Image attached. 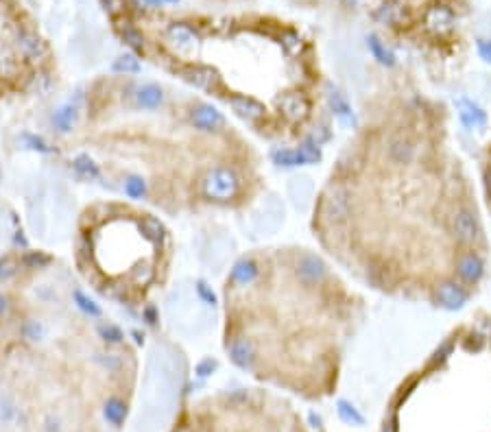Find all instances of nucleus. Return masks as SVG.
Wrapping results in <instances>:
<instances>
[{"label":"nucleus","instance_id":"1","mask_svg":"<svg viewBox=\"0 0 491 432\" xmlns=\"http://www.w3.org/2000/svg\"><path fill=\"white\" fill-rule=\"evenodd\" d=\"M315 229L371 291L467 308L491 280V236L450 105L408 75L371 89L315 203Z\"/></svg>","mask_w":491,"mask_h":432},{"label":"nucleus","instance_id":"2","mask_svg":"<svg viewBox=\"0 0 491 432\" xmlns=\"http://www.w3.org/2000/svg\"><path fill=\"white\" fill-rule=\"evenodd\" d=\"M393 419L424 428L491 432V312L476 308L441 336L393 395Z\"/></svg>","mask_w":491,"mask_h":432},{"label":"nucleus","instance_id":"3","mask_svg":"<svg viewBox=\"0 0 491 432\" xmlns=\"http://www.w3.org/2000/svg\"><path fill=\"white\" fill-rule=\"evenodd\" d=\"M201 190L212 201H234L243 190V177L229 166H214L201 179Z\"/></svg>","mask_w":491,"mask_h":432},{"label":"nucleus","instance_id":"4","mask_svg":"<svg viewBox=\"0 0 491 432\" xmlns=\"http://www.w3.org/2000/svg\"><path fill=\"white\" fill-rule=\"evenodd\" d=\"M478 190L485 214L491 223V120H489V131L483 142V149L478 155Z\"/></svg>","mask_w":491,"mask_h":432},{"label":"nucleus","instance_id":"5","mask_svg":"<svg viewBox=\"0 0 491 432\" xmlns=\"http://www.w3.org/2000/svg\"><path fill=\"white\" fill-rule=\"evenodd\" d=\"M227 354H229V360L239 369L253 371L258 367L256 345H253V340L249 336H245V334H239V336L232 338V343L227 345Z\"/></svg>","mask_w":491,"mask_h":432},{"label":"nucleus","instance_id":"6","mask_svg":"<svg viewBox=\"0 0 491 432\" xmlns=\"http://www.w3.org/2000/svg\"><path fill=\"white\" fill-rule=\"evenodd\" d=\"M181 77L192 87L206 89V92H216V89H221L223 85V77L218 75L216 68H210V66H199V64L188 66L181 70Z\"/></svg>","mask_w":491,"mask_h":432},{"label":"nucleus","instance_id":"7","mask_svg":"<svg viewBox=\"0 0 491 432\" xmlns=\"http://www.w3.org/2000/svg\"><path fill=\"white\" fill-rule=\"evenodd\" d=\"M190 122L197 131H204V134H218L225 127V116L216 110L214 105L201 103L192 107L190 112Z\"/></svg>","mask_w":491,"mask_h":432},{"label":"nucleus","instance_id":"8","mask_svg":"<svg viewBox=\"0 0 491 432\" xmlns=\"http://www.w3.org/2000/svg\"><path fill=\"white\" fill-rule=\"evenodd\" d=\"M258 275H260V258L258 256H245L232 266L229 282L241 291V288H247V286H251L253 282H256Z\"/></svg>","mask_w":491,"mask_h":432},{"label":"nucleus","instance_id":"9","mask_svg":"<svg viewBox=\"0 0 491 432\" xmlns=\"http://www.w3.org/2000/svg\"><path fill=\"white\" fill-rule=\"evenodd\" d=\"M232 249H234V245H232L229 238L216 236V238L210 240V245L206 247L201 258L212 268V271H221V268L225 266V262L229 260V256H232Z\"/></svg>","mask_w":491,"mask_h":432},{"label":"nucleus","instance_id":"10","mask_svg":"<svg viewBox=\"0 0 491 432\" xmlns=\"http://www.w3.org/2000/svg\"><path fill=\"white\" fill-rule=\"evenodd\" d=\"M166 40L179 50V52H192L199 42H201V38L188 27V24H171L166 29Z\"/></svg>","mask_w":491,"mask_h":432},{"label":"nucleus","instance_id":"11","mask_svg":"<svg viewBox=\"0 0 491 432\" xmlns=\"http://www.w3.org/2000/svg\"><path fill=\"white\" fill-rule=\"evenodd\" d=\"M164 103V89L155 83H147L136 89V105L140 110H157Z\"/></svg>","mask_w":491,"mask_h":432},{"label":"nucleus","instance_id":"12","mask_svg":"<svg viewBox=\"0 0 491 432\" xmlns=\"http://www.w3.org/2000/svg\"><path fill=\"white\" fill-rule=\"evenodd\" d=\"M77 116H79L77 105L75 103H66V105L59 107V110L52 112L50 122H52V127L57 129L59 134H70L72 127H75V122H77Z\"/></svg>","mask_w":491,"mask_h":432},{"label":"nucleus","instance_id":"13","mask_svg":"<svg viewBox=\"0 0 491 432\" xmlns=\"http://www.w3.org/2000/svg\"><path fill=\"white\" fill-rule=\"evenodd\" d=\"M138 227H140L142 236L147 238L149 243H153V245L162 243V240H164V233H166V229H164L162 221L155 219V216H144V219L138 223Z\"/></svg>","mask_w":491,"mask_h":432},{"label":"nucleus","instance_id":"14","mask_svg":"<svg viewBox=\"0 0 491 432\" xmlns=\"http://www.w3.org/2000/svg\"><path fill=\"white\" fill-rule=\"evenodd\" d=\"M72 168H75V173L83 179H90V182H94V179H101V168L97 161L90 157V155H77L75 159H72Z\"/></svg>","mask_w":491,"mask_h":432},{"label":"nucleus","instance_id":"15","mask_svg":"<svg viewBox=\"0 0 491 432\" xmlns=\"http://www.w3.org/2000/svg\"><path fill=\"white\" fill-rule=\"evenodd\" d=\"M103 417L112 426H120L127 417V404L118 398H109L103 406Z\"/></svg>","mask_w":491,"mask_h":432},{"label":"nucleus","instance_id":"16","mask_svg":"<svg viewBox=\"0 0 491 432\" xmlns=\"http://www.w3.org/2000/svg\"><path fill=\"white\" fill-rule=\"evenodd\" d=\"M72 301H75V305L77 308L83 312V315H87V317H92V319H99L101 315H103V310H101V305L90 297V295H85L83 291H72Z\"/></svg>","mask_w":491,"mask_h":432},{"label":"nucleus","instance_id":"17","mask_svg":"<svg viewBox=\"0 0 491 432\" xmlns=\"http://www.w3.org/2000/svg\"><path fill=\"white\" fill-rule=\"evenodd\" d=\"M17 44H20L22 52L29 57H40L44 52V46H42V40L38 35H33L29 31H20L17 33Z\"/></svg>","mask_w":491,"mask_h":432},{"label":"nucleus","instance_id":"18","mask_svg":"<svg viewBox=\"0 0 491 432\" xmlns=\"http://www.w3.org/2000/svg\"><path fill=\"white\" fill-rule=\"evenodd\" d=\"M140 70V59H136V55H131V52H124L112 64V72H118V75H138Z\"/></svg>","mask_w":491,"mask_h":432},{"label":"nucleus","instance_id":"19","mask_svg":"<svg viewBox=\"0 0 491 432\" xmlns=\"http://www.w3.org/2000/svg\"><path fill=\"white\" fill-rule=\"evenodd\" d=\"M124 194L136 201L144 199V196H147V182H144V177H140V175L124 177Z\"/></svg>","mask_w":491,"mask_h":432},{"label":"nucleus","instance_id":"20","mask_svg":"<svg viewBox=\"0 0 491 432\" xmlns=\"http://www.w3.org/2000/svg\"><path fill=\"white\" fill-rule=\"evenodd\" d=\"M120 38H122V42H124L127 46L134 48L136 52H142V50H144V38H142V33H140L136 27L122 24V27H120Z\"/></svg>","mask_w":491,"mask_h":432},{"label":"nucleus","instance_id":"21","mask_svg":"<svg viewBox=\"0 0 491 432\" xmlns=\"http://www.w3.org/2000/svg\"><path fill=\"white\" fill-rule=\"evenodd\" d=\"M22 336H24V338H29L31 343H42V340L46 338V328H44V323L35 321V319L24 321V326H22Z\"/></svg>","mask_w":491,"mask_h":432},{"label":"nucleus","instance_id":"22","mask_svg":"<svg viewBox=\"0 0 491 432\" xmlns=\"http://www.w3.org/2000/svg\"><path fill=\"white\" fill-rule=\"evenodd\" d=\"M99 336L105 340V343H112V345H118L124 340V332L116 326V323H101L97 328Z\"/></svg>","mask_w":491,"mask_h":432},{"label":"nucleus","instance_id":"23","mask_svg":"<svg viewBox=\"0 0 491 432\" xmlns=\"http://www.w3.org/2000/svg\"><path fill=\"white\" fill-rule=\"evenodd\" d=\"M20 140H22V144L27 149H31V151H38V153H42V155H50L55 149L50 147V144L42 138V136H35V134H22L20 136Z\"/></svg>","mask_w":491,"mask_h":432},{"label":"nucleus","instance_id":"24","mask_svg":"<svg viewBox=\"0 0 491 432\" xmlns=\"http://www.w3.org/2000/svg\"><path fill=\"white\" fill-rule=\"evenodd\" d=\"M194 291H197V297H199V301H201V303H206L208 308H216L218 297H216V293L212 291V288L208 286V282H206V280H197Z\"/></svg>","mask_w":491,"mask_h":432},{"label":"nucleus","instance_id":"25","mask_svg":"<svg viewBox=\"0 0 491 432\" xmlns=\"http://www.w3.org/2000/svg\"><path fill=\"white\" fill-rule=\"evenodd\" d=\"M22 264L27 268H46L50 264V256L44 251H27L22 256Z\"/></svg>","mask_w":491,"mask_h":432},{"label":"nucleus","instance_id":"26","mask_svg":"<svg viewBox=\"0 0 491 432\" xmlns=\"http://www.w3.org/2000/svg\"><path fill=\"white\" fill-rule=\"evenodd\" d=\"M97 360H99V365L103 369H107L109 373H118L122 369V360L116 354H101Z\"/></svg>","mask_w":491,"mask_h":432},{"label":"nucleus","instance_id":"27","mask_svg":"<svg viewBox=\"0 0 491 432\" xmlns=\"http://www.w3.org/2000/svg\"><path fill=\"white\" fill-rule=\"evenodd\" d=\"M339 415L348 422V424H354V426H358V424H362V417H360V412L354 408V406H350L348 402H339Z\"/></svg>","mask_w":491,"mask_h":432},{"label":"nucleus","instance_id":"28","mask_svg":"<svg viewBox=\"0 0 491 432\" xmlns=\"http://www.w3.org/2000/svg\"><path fill=\"white\" fill-rule=\"evenodd\" d=\"M153 275H155V271H153L151 264H140L138 268H134V282L138 286H147L153 280Z\"/></svg>","mask_w":491,"mask_h":432},{"label":"nucleus","instance_id":"29","mask_svg":"<svg viewBox=\"0 0 491 432\" xmlns=\"http://www.w3.org/2000/svg\"><path fill=\"white\" fill-rule=\"evenodd\" d=\"M216 367H218L216 358L208 356V358H204V360H199L197 367H194V373H197L199 377H208V375H212V373L216 371Z\"/></svg>","mask_w":491,"mask_h":432},{"label":"nucleus","instance_id":"30","mask_svg":"<svg viewBox=\"0 0 491 432\" xmlns=\"http://www.w3.org/2000/svg\"><path fill=\"white\" fill-rule=\"evenodd\" d=\"M13 273H15V268L9 264V260L0 258V280H7V278H11Z\"/></svg>","mask_w":491,"mask_h":432},{"label":"nucleus","instance_id":"31","mask_svg":"<svg viewBox=\"0 0 491 432\" xmlns=\"http://www.w3.org/2000/svg\"><path fill=\"white\" fill-rule=\"evenodd\" d=\"M142 317L147 319L149 326H155V323H157V310L153 308V305H147V308L142 310Z\"/></svg>","mask_w":491,"mask_h":432},{"label":"nucleus","instance_id":"32","mask_svg":"<svg viewBox=\"0 0 491 432\" xmlns=\"http://www.w3.org/2000/svg\"><path fill=\"white\" fill-rule=\"evenodd\" d=\"M103 5H105V9L112 13V15H116V13H120V9H122V3L120 0H103Z\"/></svg>","mask_w":491,"mask_h":432},{"label":"nucleus","instance_id":"33","mask_svg":"<svg viewBox=\"0 0 491 432\" xmlns=\"http://www.w3.org/2000/svg\"><path fill=\"white\" fill-rule=\"evenodd\" d=\"M13 412H15V410H13V404H11L9 400H7L5 404H3V402H0V417H5V419H11V417H13Z\"/></svg>","mask_w":491,"mask_h":432},{"label":"nucleus","instance_id":"34","mask_svg":"<svg viewBox=\"0 0 491 432\" xmlns=\"http://www.w3.org/2000/svg\"><path fill=\"white\" fill-rule=\"evenodd\" d=\"M11 308V303H9V297L7 295H0V319H3Z\"/></svg>","mask_w":491,"mask_h":432},{"label":"nucleus","instance_id":"35","mask_svg":"<svg viewBox=\"0 0 491 432\" xmlns=\"http://www.w3.org/2000/svg\"><path fill=\"white\" fill-rule=\"evenodd\" d=\"M147 3H149V5H153V7H159V5L164 3V0H147Z\"/></svg>","mask_w":491,"mask_h":432},{"label":"nucleus","instance_id":"36","mask_svg":"<svg viewBox=\"0 0 491 432\" xmlns=\"http://www.w3.org/2000/svg\"><path fill=\"white\" fill-rule=\"evenodd\" d=\"M134 336H136V340H138V343H142V338H144V336H142L140 332H134Z\"/></svg>","mask_w":491,"mask_h":432},{"label":"nucleus","instance_id":"37","mask_svg":"<svg viewBox=\"0 0 491 432\" xmlns=\"http://www.w3.org/2000/svg\"><path fill=\"white\" fill-rule=\"evenodd\" d=\"M164 3H179V0H164Z\"/></svg>","mask_w":491,"mask_h":432},{"label":"nucleus","instance_id":"38","mask_svg":"<svg viewBox=\"0 0 491 432\" xmlns=\"http://www.w3.org/2000/svg\"><path fill=\"white\" fill-rule=\"evenodd\" d=\"M348 3H352V5H356V3H358V0H348Z\"/></svg>","mask_w":491,"mask_h":432}]
</instances>
